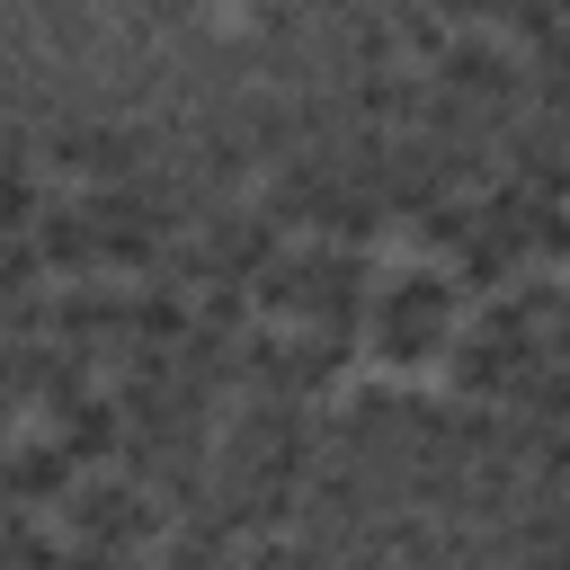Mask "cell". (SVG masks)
Wrapping results in <instances>:
<instances>
[{
    "label": "cell",
    "mask_w": 570,
    "mask_h": 570,
    "mask_svg": "<svg viewBox=\"0 0 570 570\" xmlns=\"http://www.w3.org/2000/svg\"><path fill=\"white\" fill-rule=\"evenodd\" d=\"M463 285H454V267H401V276H383V294H374V356L392 365V383L401 374H419L428 356H445L454 338H463Z\"/></svg>",
    "instance_id": "cell-1"
},
{
    "label": "cell",
    "mask_w": 570,
    "mask_h": 570,
    "mask_svg": "<svg viewBox=\"0 0 570 570\" xmlns=\"http://www.w3.org/2000/svg\"><path fill=\"white\" fill-rule=\"evenodd\" d=\"M534 365H543V330H534L508 294H499V303H472V312H463V338L445 347L454 401H490V410H508Z\"/></svg>",
    "instance_id": "cell-2"
},
{
    "label": "cell",
    "mask_w": 570,
    "mask_h": 570,
    "mask_svg": "<svg viewBox=\"0 0 570 570\" xmlns=\"http://www.w3.org/2000/svg\"><path fill=\"white\" fill-rule=\"evenodd\" d=\"M62 534H71L80 552L142 561L151 543H169V508H160L142 481H125V472H89V481L62 499Z\"/></svg>",
    "instance_id": "cell-3"
},
{
    "label": "cell",
    "mask_w": 570,
    "mask_h": 570,
    "mask_svg": "<svg viewBox=\"0 0 570 570\" xmlns=\"http://www.w3.org/2000/svg\"><path fill=\"white\" fill-rule=\"evenodd\" d=\"M196 249H205V285L258 294V276L285 258V232L258 205H214V214H196Z\"/></svg>",
    "instance_id": "cell-4"
},
{
    "label": "cell",
    "mask_w": 570,
    "mask_h": 570,
    "mask_svg": "<svg viewBox=\"0 0 570 570\" xmlns=\"http://www.w3.org/2000/svg\"><path fill=\"white\" fill-rule=\"evenodd\" d=\"M80 481H89V472L53 445V428H18L9 454H0V499H9V508H36V517H45V508H62Z\"/></svg>",
    "instance_id": "cell-5"
},
{
    "label": "cell",
    "mask_w": 570,
    "mask_h": 570,
    "mask_svg": "<svg viewBox=\"0 0 570 570\" xmlns=\"http://www.w3.org/2000/svg\"><path fill=\"white\" fill-rule=\"evenodd\" d=\"M499 169H508L534 205H570V134H561V125L525 116L517 134H499Z\"/></svg>",
    "instance_id": "cell-6"
},
{
    "label": "cell",
    "mask_w": 570,
    "mask_h": 570,
    "mask_svg": "<svg viewBox=\"0 0 570 570\" xmlns=\"http://www.w3.org/2000/svg\"><path fill=\"white\" fill-rule=\"evenodd\" d=\"M45 428H53V445H62V454H71L80 472H116V463H125V445H134V428H125L116 392H89V401L53 410Z\"/></svg>",
    "instance_id": "cell-7"
},
{
    "label": "cell",
    "mask_w": 570,
    "mask_h": 570,
    "mask_svg": "<svg viewBox=\"0 0 570 570\" xmlns=\"http://www.w3.org/2000/svg\"><path fill=\"white\" fill-rule=\"evenodd\" d=\"M508 410H517L525 428H543V436H552V428H570V365H552V356H543V365L517 383V401H508Z\"/></svg>",
    "instance_id": "cell-8"
},
{
    "label": "cell",
    "mask_w": 570,
    "mask_h": 570,
    "mask_svg": "<svg viewBox=\"0 0 570 570\" xmlns=\"http://www.w3.org/2000/svg\"><path fill=\"white\" fill-rule=\"evenodd\" d=\"M525 249H534V267H570V205H534V232H525Z\"/></svg>",
    "instance_id": "cell-9"
},
{
    "label": "cell",
    "mask_w": 570,
    "mask_h": 570,
    "mask_svg": "<svg viewBox=\"0 0 570 570\" xmlns=\"http://www.w3.org/2000/svg\"><path fill=\"white\" fill-rule=\"evenodd\" d=\"M534 481H543V490H570V428L534 436Z\"/></svg>",
    "instance_id": "cell-10"
},
{
    "label": "cell",
    "mask_w": 570,
    "mask_h": 570,
    "mask_svg": "<svg viewBox=\"0 0 570 570\" xmlns=\"http://www.w3.org/2000/svg\"><path fill=\"white\" fill-rule=\"evenodd\" d=\"M543 356H552V365H570V312H561V321L543 330Z\"/></svg>",
    "instance_id": "cell-11"
},
{
    "label": "cell",
    "mask_w": 570,
    "mask_h": 570,
    "mask_svg": "<svg viewBox=\"0 0 570 570\" xmlns=\"http://www.w3.org/2000/svg\"><path fill=\"white\" fill-rule=\"evenodd\" d=\"M517 570H570V552H534V561H517Z\"/></svg>",
    "instance_id": "cell-12"
}]
</instances>
